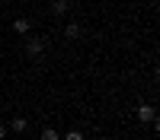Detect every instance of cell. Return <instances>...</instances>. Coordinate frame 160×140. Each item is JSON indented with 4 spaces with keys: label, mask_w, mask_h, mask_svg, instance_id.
Listing matches in <instances>:
<instances>
[{
    "label": "cell",
    "mask_w": 160,
    "mask_h": 140,
    "mask_svg": "<svg viewBox=\"0 0 160 140\" xmlns=\"http://www.w3.org/2000/svg\"><path fill=\"white\" fill-rule=\"evenodd\" d=\"M42 51H45V42H42V38H29V42H26V54H29L32 61L42 57Z\"/></svg>",
    "instance_id": "6da1fadb"
},
{
    "label": "cell",
    "mask_w": 160,
    "mask_h": 140,
    "mask_svg": "<svg viewBox=\"0 0 160 140\" xmlns=\"http://www.w3.org/2000/svg\"><path fill=\"white\" fill-rule=\"evenodd\" d=\"M154 118H157L154 105H148V102H141V105H138V121H141V124H151Z\"/></svg>",
    "instance_id": "7a4b0ae2"
},
{
    "label": "cell",
    "mask_w": 160,
    "mask_h": 140,
    "mask_svg": "<svg viewBox=\"0 0 160 140\" xmlns=\"http://www.w3.org/2000/svg\"><path fill=\"white\" fill-rule=\"evenodd\" d=\"M80 35H83L80 22H68V25H64V38H71V42H74V38H80Z\"/></svg>",
    "instance_id": "3957f363"
},
{
    "label": "cell",
    "mask_w": 160,
    "mask_h": 140,
    "mask_svg": "<svg viewBox=\"0 0 160 140\" xmlns=\"http://www.w3.org/2000/svg\"><path fill=\"white\" fill-rule=\"evenodd\" d=\"M68 10H71V0H51V13L55 16H64Z\"/></svg>",
    "instance_id": "277c9868"
},
{
    "label": "cell",
    "mask_w": 160,
    "mask_h": 140,
    "mask_svg": "<svg viewBox=\"0 0 160 140\" xmlns=\"http://www.w3.org/2000/svg\"><path fill=\"white\" fill-rule=\"evenodd\" d=\"M13 32L26 35V32H29V19H13Z\"/></svg>",
    "instance_id": "5b68a950"
},
{
    "label": "cell",
    "mask_w": 160,
    "mask_h": 140,
    "mask_svg": "<svg viewBox=\"0 0 160 140\" xmlns=\"http://www.w3.org/2000/svg\"><path fill=\"white\" fill-rule=\"evenodd\" d=\"M38 140H61V134L55 131V127H45V131H42V137H38Z\"/></svg>",
    "instance_id": "8992f818"
},
{
    "label": "cell",
    "mask_w": 160,
    "mask_h": 140,
    "mask_svg": "<svg viewBox=\"0 0 160 140\" xmlns=\"http://www.w3.org/2000/svg\"><path fill=\"white\" fill-rule=\"evenodd\" d=\"M13 131H16V134L26 131V118H13Z\"/></svg>",
    "instance_id": "52a82bcc"
},
{
    "label": "cell",
    "mask_w": 160,
    "mask_h": 140,
    "mask_svg": "<svg viewBox=\"0 0 160 140\" xmlns=\"http://www.w3.org/2000/svg\"><path fill=\"white\" fill-rule=\"evenodd\" d=\"M64 140H83V134H80V131H68V134H64Z\"/></svg>",
    "instance_id": "ba28073f"
},
{
    "label": "cell",
    "mask_w": 160,
    "mask_h": 140,
    "mask_svg": "<svg viewBox=\"0 0 160 140\" xmlns=\"http://www.w3.org/2000/svg\"><path fill=\"white\" fill-rule=\"evenodd\" d=\"M7 137V124H0V140H3Z\"/></svg>",
    "instance_id": "9c48e42d"
}]
</instances>
